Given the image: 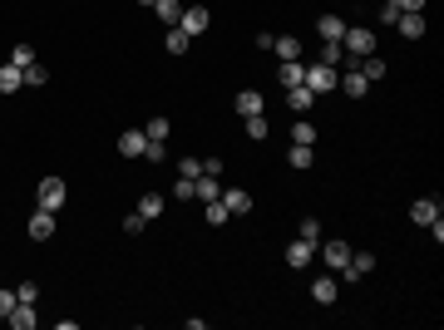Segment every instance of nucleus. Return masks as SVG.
Masks as SVG:
<instances>
[{"label":"nucleus","instance_id":"obj_23","mask_svg":"<svg viewBox=\"0 0 444 330\" xmlns=\"http://www.w3.org/2000/svg\"><path fill=\"white\" fill-rule=\"evenodd\" d=\"M345 256H350V246H345V241H326V266H331V271H340V266H345Z\"/></svg>","mask_w":444,"mask_h":330},{"label":"nucleus","instance_id":"obj_39","mask_svg":"<svg viewBox=\"0 0 444 330\" xmlns=\"http://www.w3.org/2000/svg\"><path fill=\"white\" fill-rule=\"evenodd\" d=\"M143 158H148V163H163L168 153H163V143H153V138H148V148H143Z\"/></svg>","mask_w":444,"mask_h":330},{"label":"nucleus","instance_id":"obj_27","mask_svg":"<svg viewBox=\"0 0 444 330\" xmlns=\"http://www.w3.org/2000/svg\"><path fill=\"white\" fill-rule=\"evenodd\" d=\"M292 143H316V123H311V118H296V128H292Z\"/></svg>","mask_w":444,"mask_h":330},{"label":"nucleus","instance_id":"obj_18","mask_svg":"<svg viewBox=\"0 0 444 330\" xmlns=\"http://www.w3.org/2000/svg\"><path fill=\"white\" fill-rule=\"evenodd\" d=\"M410 217L420 222V227H430V222L440 217V198H420V203L410 207Z\"/></svg>","mask_w":444,"mask_h":330},{"label":"nucleus","instance_id":"obj_41","mask_svg":"<svg viewBox=\"0 0 444 330\" xmlns=\"http://www.w3.org/2000/svg\"><path fill=\"white\" fill-rule=\"evenodd\" d=\"M10 311H15V291H5V286H0V321H5Z\"/></svg>","mask_w":444,"mask_h":330},{"label":"nucleus","instance_id":"obj_19","mask_svg":"<svg viewBox=\"0 0 444 330\" xmlns=\"http://www.w3.org/2000/svg\"><path fill=\"white\" fill-rule=\"evenodd\" d=\"M237 113H242V118L262 113V94H257V89H237Z\"/></svg>","mask_w":444,"mask_h":330},{"label":"nucleus","instance_id":"obj_36","mask_svg":"<svg viewBox=\"0 0 444 330\" xmlns=\"http://www.w3.org/2000/svg\"><path fill=\"white\" fill-rule=\"evenodd\" d=\"M15 301H30V306H35V301H40V286H35V281H20V286H15Z\"/></svg>","mask_w":444,"mask_h":330},{"label":"nucleus","instance_id":"obj_38","mask_svg":"<svg viewBox=\"0 0 444 330\" xmlns=\"http://www.w3.org/2000/svg\"><path fill=\"white\" fill-rule=\"evenodd\" d=\"M316 237H321V222L306 217V222H301V241H311V246H316Z\"/></svg>","mask_w":444,"mask_h":330},{"label":"nucleus","instance_id":"obj_8","mask_svg":"<svg viewBox=\"0 0 444 330\" xmlns=\"http://www.w3.org/2000/svg\"><path fill=\"white\" fill-rule=\"evenodd\" d=\"M5 321H10L15 330H35V326H40V311H35L30 301H15V311H10Z\"/></svg>","mask_w":444,"mask_h":330},{"label":"nucleus","instance_id":"obj_4","mask_svg":"<svg viewBox=\"0 0 444 330\" xmlns=\"http://www.w3.org/2000/svg\"><path fill=\"white\" fill-rule=\"evenodd\" d=\"M335 89H340L345 99H365V89H370V79H365V74H360V69L350 64V69H340V84H335Z\"/></svg>","mask_w":444,"mask_h":330},{"label":"nucleus","instance_id":"obj_43","mask_svg":"<svg viewBox=\"0 0 444 330\" xmlns=\"http://www.w3.org/2000/svg\"><path fill=\"white\" fill-rule=\"evenodd\" d=\"M400 10H425V0H400Z\"/></svg>","mask_w":444,"mask_h":330},{"label":"nucleus","instance_id":"obj_22","mask_svg":"<svg viewBox=\"0 0 444 330\" xmlns=\"http://www.w3.org/2000/svg\"><path fill=\"white\" fill-rule=\"evenodd\" d=\"M20 84H25V74H20L15 64H0V94H15Z\"/></svg>","mask_w":444,"mask_h":330},{"label":"nucleus","instance_id":"obj_40","mask_svg":"<svg viewBox=\"0 0 444 330\" xmlns=\"http://www.w3.org/2000/svg\"><path fill=\"white\" fill-rule=\"evenodd\" d=\"M173 198H183V203H188V198H193V178H178V183H173Z\"/></svg>","mask_w":444,"mask_h":330},{"label":"nucleus","instance_id":"obj_35","mask_svg":"<svg viewBox=\"0 0 444 330\" xmlns=\"http://www.w3.org/2000/svg\"><path fill=\"white\" fill-rule=\"evenodd\" d=\"M203 217H208V227H222V222H227V207H222V203H203Z\"/></svg>","mask_w":444,"mask_h":330},{"label":"nucleus","instance_id":"obj_17","mask_svg":"<svg viewBox=\"0 0 444 330\" xmlns=\"http://www.w3.org/2000/svg\"><path fill=\"white\" fill-rule=\"evenodd\" d=\"M287 104H292V113H311V104H316V94H311L306 84H296V89H287Z\"/></svg>","mask_w":444,"mask_h":330},{"label":"nucleus","instance_id":"obj_6","mask_svg":"<svg viewBox=\"0 0 444 330\" xmlns=\"http://www.w3.org/2000/svg\"><path fill=\"white\" fill-rule=\"evenodd\" d=\"M40 207H50V212L65 207V178H45L40 183Z\"/></svg>","mask_w":444,"mask_h":330},{"label":"nucleus","instance_id":"obj_20","mask_svg":"<svg viewBox=\"0 0 444 330\" xmlns=\"http://www.w3.org/2000/svg\"><path fill=\"white\" fill-rule=\"evenodd\" d=\"M340 30H345L340 15H321V20H316V35H321V40H340Z\"/></svg>","mask_w":444,"mask_h":330},{"label":"nucleus","instance_id":"obj_14","mask_svg":"<svg viewBox=\"0 0 444 330\" xmlns=\"http://www.w3.org/2000/svg\"><path fill=\"white\" fill-rule=\"evenodd\" d=\"M395 25H400V35H405V40H420V35H425V15H420V10H405Z\"/></svg>","mask_w":444,"mask_h":330},{"label":"nucleus","instance_id":"obj_16","mask_svg":"<svg viewBox=\"0 0 444 330\" xmlns=\"http://www.w3.org/2000/svg\"><path fill=\"white\" fill-rule=\"evenodd\" d=\"M311 251H316V246H311V241H301V237H296V241H292V246H287V266H296V271H301V266H311Z\"/></svg>","mask_w":444,"mask_h":330},{"label":"nucleus","instance_id":"obj_42","mask_svg":"<svg viewBox=\"0 0 444 330\" xmlns=\"http://www.w3.org/2000/svg\"><path fill=\"white\" fill-rule=\"evenodd\" d=\"M123 232H128V237H138V232H143V217H138V212H128V217H123Z\"/></svg>","mask_w":444,"mask_h":330},{"label":"nucleus","instance_id":"obj_10","mask_svg":"<svg viewBox=\"0 0 444 330\" xmlns=\"http://www.w3.org/2000/svg\"><path fill=\"white\" fill-rule=\"evenodd\" d=\"M30 237H35V241L55 237V212H50V207H35V217H30Z\"/></svg>","mask_w":444,"mask_h":330},{"label":"nucleus","instance_id":"obj_12","mask_svg":"<svg viewBox=\"0 0 444 330\" xmlns=\"http://www.w3.org/2000/svg\"><path fill=\"white\" fill-rule=\"evenodd\" d=\"M301 74H306V64H301V59H282L277 84H282V89H296V84H301Z\"/></svg>","mask_w":444,"mask_h":330},{"label":"nucleus","instance_id":"obj_31","mask_svg":"<svg viewBox=\"0 0 444 330\" xmlns=\"http://www.w3.org/2000/svg\"><path fill=\"white\" fill-rule=\"evenodd\" d=\"M340 59H345V50H340V40H326V50H321V64H340Z\"/></svg>","mask_w":444,"mask_h":330},{"label":"nucleus","instance_id":"obj_34","mask_svg":"<svg viewBox=\"0 0 444 330\" xmlns=\"http://www.w3.org/2000/svg\"><path fill=\"white\" fill-rule=\"evenodd\" d=\"M178 178H193V183H198V178H203V158H183V163H178Z\"/></svg>","mask_w":444,"mask_h":330},{"label":"nucleus","instance_id":"obj_9","mask_svg":"<svg viewBox=\"0 0 444 330\" xmlns=\"http://www.w3.org/2000/svg\"><path fill=\"white\" fill-rule=\"evenodd\" d=\"M193 198H198V203H218V198H222V178L203 173V178L193 183Z\"/></svg>","mask_w":444,"mask_h":330},{"label":"nucleus","instance_id":"obj_15","mask_svg":"<svg viewBox=\"0 0 444 330\" xmlns=\"http://www.w3.org/2000/svg\"><path fill=\"white\" fill-rule=\"evenodd\" d=\"M287 163H292V168H311V163H316V143H292V148H287Z\"/></svg>","mask_w":444,"mask_h":330},{"label":"nucleus","instance_id":"obj_26","mask_svg":"<svg viewBox=\"0 0 444 330\" xmlns=\"http://www.w3.org/2000/svg\"><path fill=\"white\" fill-rule=\"evenodd\" d=\"M153 10H158V20H163L168 30H173V25H178V15H183V5H178V0H158Z\"/></svg>","mask_w":444,"mask_h":330},{"label":"nucleus","instance_id":"obj_24","mask_svg":"<svg viewBox=\"0 0 444 330\" xmlns=\"http://www.w3.org/2000/svg\"><path fill=\"white\" fill-rule=\"evenodd\" d=\"M163 45H168V55H188V45H193V40H188V35H183L178 25H173V30L163 35Z\"/></svg>","mask_w":444,"mask_h":330},{"label":"nucleus","instance_id":"obj_37","mask_svg":"<svg viewBox=\"0 0 444 330\" xmlns=\"http://www.w3.org/2000/svg\"><path fill=\"white\" fill-rule=\"evenodd\" d=\"M400 15H405V10H400V0H385V5H380V20H385V25H395Z\"/></svg>","mask_w":444,"mask_h":330},{"label":"nucleus","instance_id":"obj_21","mask_svg":"<svg viewBox=\"0 0 444 330\" xmlns=\"http://www.w3.org/2000/svg\"><path fill=\"white\" fill-rule=\"evenodd\" d=\"M355 69H360L365 79H385V59H380V55H365V59H355Z\"/></svg>","mask_w":444,"mask_h":330},{"label":"nucleus","instance_id":"obj_5","mask_svg":"<svg viewBox=\"0 0 444 330\" xmlns=\"http://www.w3.org/2000/svg\"><path fill=\"white\" fill-rule=\"evenodd\" d=\"M218 203L227 207V217H247L252 212V193H242V188H222Z\"/></svg>","mask_w":444,"mask_h":330},{"label":"nucleus","instance_id":"obj_44","mask_svg":"<svg viewBox=\"0 0 444 330\" xmlns=\"http://www.w3.org/2000/svg\"><path fill=\"white\" fill-rule=\"evenodd\" d=\"M138 5H143V10H153V5H158V0H138Z\"/></svg>","mask_w":444,"mask_h":330},{"label":"nucleus","instance_id":"obj_32","mask_svg":"<svg viewBox=\"0 0 444 330\" xmlns=\"http://www.w3.org/2000/svg\"><path fill=\"white\" fill-rule=\"evenodd\" d=\"M10 64H15V69L35 64V50H30V45H15V50H10Z\"/></svg>","mask_w":444,"mask_h":330},{"label":"nucleus","instance_id":"obj_2","mask_svg":"<svg viewBox=\"0 0 444 330\" xmlns=\"http://www.w3.org/2000/svg\"><path fill=\"white\" fill-rule=\"evenodd\" d=\"M301 84L311 89V94H331L335 84H340V69H331V64H306V74H301Z\"/></svg>","mask_w":444,"mask_h":330},{"label":"nucleus","instance_id":"obj_33","mask_svg":"<svg viewBox=\"0 0 444 330\" xmlns=\"http://www.w3.org/2000/svg\"><path fill=\"white\" fill-rule=\"evenodd\" d=\"M247 133H252V138H257V143H262V138H267V133H272V123H267V118H262V113H252V118H247Z\"/></svg>","mask_w":444,"mask_h":330},{"label":"nucleus","instance_id":"obj_29","mask_svg":"<svg viewBox=\"0 0 444 330\" xmlns=\"http://www.w3.org/2000/svg\"><path fill=\"white\" fill-rule=\"evenodd\" d=\"M20 74H25V84H35V89H40V84H45V79H50V69H45V64H40V59H35V64H25V69H20Z\"/></svg>","mask_w":444,"mask_h":330},{"label":"nucleus","instance_id":"obj_28","mask_svg":"<svg viewBox=\"0 0 444 330\" xmlns=\"http://www.w3.org/2000/svg\"><path fill=\"white\" fill-rule=\"evenodd\" d=\"M158 212H163V198H158V193L138 198V217H143V222H148V217H158Z\"/></svg>","mask_w":444,"mask_h":330},{"label":"nucleus","instance_id":"obj_30","mask_svg":"<svg viewBox=\"0 0 444 330\" xmlns=\"http://www.w3.org/2000/svg\"><path fill=\"white\" fill-rule=\"evenodd\" d=\"M143 138L163 143V138H168V118H148V123H143Z\"/></svg>","mask_w":444,"mask_h":330},{"label":"nucleus","instance_id":"obj_1","mask_svg":"<svg viewBox=\"0 0 444 330\" xmlns=\"http://www.w3.org/2000/svg\"><path fill=\"white\" fill-rule=\"evenodd\" d=\"M340 50H345L350 59H365V55H375V35H370L365 25H345V30H340Z\"/></svg>","mask_w":444,"mask_h":330},{"label":"nucleus","instance_id":"obj_3","mask_svg":"<svg viewBox=\"0 0 444 330\" xmlns=\"http://www.w3.org/2000/svg\"><path fill=\"white\" fill-rule=\"evenodd\" d=\"M213 25V15H208V5H183V15H178V30L188 35V40H198L203 30Z\"/></svg>","mask_w":444,"mask_h":330},{"label":"nucleus","instance_id":"obj_7","mask_svg":"<svg viewBox=\"0 0 444 330\" xmlns=\"http://www.w3.org/2000/svg\"><path fill=\"white\" fill-rule=\"evenodd\" d=\"M370 271H375V256H370V251H350V256H345V266H340V276H345V281L370 276Z\"/></svg>","mask_w":444,"mask_h":330},{"label":"nucleus","instance_id":"obj_13","mask_svg":"<svg viewBox=\"0 0 444 330\" xmlns=\"http://www.w3.org/2000/svg\"><path fill=\"white\" fill-rule=\"evenodd\" d=\"M143 148H148V138H143V128H128V133L118 138V153H123V158H143Z\"/></svg>","mask_w":444,"mask_h":330},{"label":"nucleus","instance_id":"obj_25","mask_svg":"<svg viewBox=\"0 0 444 330\" xmlns=\"http://www.w3.org/2000/svg\"><path fill=\"white\" fill-rule=\"evenodd\" d=\"M282 59H301V40H292V35H277V45H272Z\"/></svg>","mask_w":444,"mask_h":330},{"label":"nucleus","instance_id":"obj_11","mask_svg":"<svg viewBox=\"0 0 444 330\" xmlns=\"http://www.w3.org/2000/svg\"><path fill=\"white\" fill-rule=\"evenodd\" d=\"M335 296H340L335 276H316V281H311V301H316V306H331Z\"/></svg>","mask_w":444,"mask_h":330}]
</instances>
